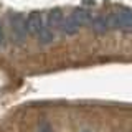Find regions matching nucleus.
<instances>
[{"mask_svg": "<svg viewBox=\"0 0 132 132\" xmlns=\"http://www.w3.org/2000/svg\"><path fill=\"white\" fill-rule=\"evenodd\" d=\"M91 22H93V16H91V13L88 10H84V8H76L71 15H68L64 18L63 35H66V36L76 35V33L81 30V27L91 25Z\"/></svg>", "mask_w": 132, "mask_h": 132, "instance_id": "f257e3e1", "label": "nucleus"}, {"mask_svg": "<svg viewBox=\"0 0 132 132\" xmlns=\"http://www.w3.org/2000/svg\"><path fill=\"white\" fill-rule=\"evenodd\" d=\"M10 28L13 35L15 43H23L28 36V27H27V16L22 13H12L10 15Z\"/></svg>", "mask_w": 132, "mask_h": 132, "instance_id": "f03ea898", "label": "nucleus"}, {"mask_svg": "<svg viewBox=\"0 0 132 132\" xmlns=\"http://www.w3.org/2000/svg\"><path fill=\"white\" fill-rule=\"evenodd\" d=\"M111 28L112 30H122V31H132V12L129 8H122L109 15Z\"/></svg>", "mask_w": 132, "mask_h": 132, "instance_id": "7ed1b4c3", "label": "nucleus"}, {"mask_svg": "<svg viewBox=\"0 0 132 132\" xmlns=\"http://www.w3.org/2000/svg\"><path fill=\"white\" fill-rule=\"evenodd\" d=\"M64 18H66V16L63 15V12H61L60 8L51 10V12L48 13V16H46V25H48V28H50L53 33H63Z\"/></svg>", "mask_w": 132, "mask_h": 132, "instance_id": "20e7f679", "label": "nucleus"}, {"mask_svg": "<svg viewBox=\"0 0 132 132\" xmlns=\"http://www.w3.org/2000/svg\"><path fill=\"white\" fill-rule=\"evenodd\" d=\"M45 23H46V20H43V16L38 12H33V13H30L27 16V27H28V33L30 35L38 36V33L43 30Z\"/></svg>", "mask_w": 132, "mask_h": 132, "instance_id": "39448f33", "label": "nucleus"}, {"mask_svg": "<svg viewBox=\"0 0 132 132\" xmlns=\"http://www.w3.org/2000/svg\"><path fill=\"white\" fill-rule=\"evenodd\" d=\"M91 28H93L94 33H106V31L112 30V28H111V20H109V16H106V15H99L96 18H93Z\"/></svg>", "mask_w": 132, "mask_h": 132, "instance_id": "423d86ee", "label": "nucleus"}, {"mask_svg": "<svg viewBox=\"0 0 132 132\" xmlns=\"http://www.w3.org/2000/svg\"><path fill=\"white\" fill-rule=\"evenodd\" d=\"M38 132H53L51 124L46 122V121H41V122L38 124Z\"/></svg>", "mask_w": 132, "mask_h": 132, "instance_id": "0eeeda50", "label": "nucleus"}, {"mask_svg": "<svg viewBox=\"0 0 132 132\" xmlns=\"http://www.w3.org/2000/svg\"><path fill=\"white\" fill-rule=\"evenodd\" d=\"M0 45H3V31H2V25H0Z\"/></svg>", "mask_w": 132, "mask_h": 132, "instance_id": "6e6552de", "label": "nucleus"}]
</instances>
